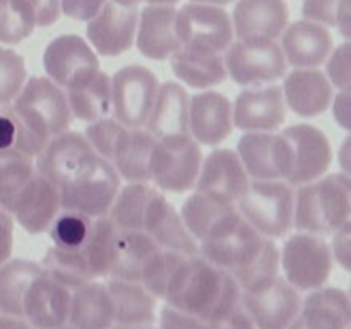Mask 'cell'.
Segmentation results:
<instances>
[{
    "mask_svg": "<svg viewBox=\"0 0 351 329\" xmlns=\"http://www.w3.org/2000/svg\"><path fill=\"white\" fill-rule=\"evenodd\" d=\"M165 302L208 322L242 302V288L226 271L197 256H185L175 269Z\"/></svg>",
    "mask_w": 351,
    "mask_h": 329,
    "instance_id": "1",
    "label": "cell"
},
{
    "mask_svg": "<svg viewBox=\"0 0 351 329\" xmlns=\"http://www.w3.org/2000/svg\"><path fill=\"white\" fill-rule=\"evenodd\" d=\"M17 125L14 149L36 158L48 141L69 130L72 113L62 88L48 77H29L9 106Z\"/></svg>",
    "mask_w": 351,
    "mask_h": 329,
    "instance_id": "2",
    "label": "cell"
},
{
    "mask_svg": "<svg viewBox=\"0 0 351 329\" xmlns=\"http://www.w3.org/2000/svg\"><path fill=\"white\" fill-rule=\"evenodd\" d=\"M351 177L348 173L326 175L298 187L295 194L293 226L298 232L331 235L350 221Z\"/></svg>",
    "mask_w": 351,
    "mask_h": 329,
    "instance_id": "3",
    "label": "cell"
},
{
    "mask_svg": "<svg viewBox=\"0 0 351 329\" xmlns=\"http://www.w3.org/2000/svg\"><path fill=\"white\" fill-rule=\"evenodd\" d=\"M331 163V143L317 127L297 123L276 134L278 173L291 187H300L324 177Z\"/></svg>",
    "mask_w": 351,
    "mask_h": 329,
    "instance_id": "4",
    "label": "cell"
},
{
    "mask_svg": "<svg viewBox=\"0 0 351 329\" xmlns=\"http://www.w3.org/2000/svg\"><path fill=\"white\" fill-rule=\"evenodd\" d=\"M295 191L285 180H254L237 202V211L266 239H283L293 226Z\"/></svg>",
    "mask_w": 351,
    "mask_h": 329,
    "instance_id": "5",
    "label": "cell"
},
{
    "mask_svg": "<svg viewBox=\"0 0 351 329\" xmlns=\"http://www.w3.org/2000/svg\"><path fill=\"white\" fill-rule=\"evenodd\" d=\"M266 240L235 209L199 242V256L213 266L235 274L259 256Z\"/></svg>",
    "mask_w": 351,
    "mask_h": 329,
    "instance_id": "6",
    "label": "cell"
},
{
    "mask_svg": "<svg viewBox=\"0 0 351 329\" xmlns=\"http://www.w3.org/2000/svg\"><path fill=\"white\" fill-rule=\"evenodd\" d=\"M119 188L120 177L113 164L96 154L88 167L58 187L60 208L89 218H101L108 215Z\"/></svg>",
    "mask_w": 351,
    "mask_h": 329,
    "instance_id": "7",
    "label": "cell"
},
{
    "mask_svg": "<svg viewBox=\"0 0 351 329\" xmlns=\"http://www.w3.org/2000/svg\"><path fill=\"white\" fill-rule=\"evenodd\" d=\"M223 58L228 77L243 88L269 84L283 79L288 71L280 43L269 38H240Z\"/></svg>",
    "mask_w": 351,
    "mask_h": 329,
    "instance_id": "8",
    "label": "cell"
},
{
    "mask_svg": "<svg viewBox=\"0 0 351 329\" xmlns=\"http://www.w3.org/2000/svg\"><path fill=\"white\" fill-rule=\"evenodd\" d=\"M175 33L182 48L223 55L233 43L232 17L219 5L185 3L175 16Z\"/></svg>",
    "mask_w": 351,
    "mask_h": 329,
    "instance_id": "9",
    "label": "cell"
},
{
    "mask_svg": "<svg viewBox=\"0 0 351 329\" xmlns=\"http://www.w3.org/2000/svg\"><path fill=\"white\" fill-rule=\"evenodd\" d=\"M285 280L298 291L324 287L332 271V256L324 236L297 232L285 240L280 250Z\"/></svg>",
    "mask_w": 351,
    "mask_h": 329,
    "instance_id": "10",
    "label": "cell"
},
{
    "mask_svg": "<svg viewBox=\"0 0 351 329\" xmlns=\"http://www.w3.org/2000/svg\"><path fill=\"white\" fill-rule=\"evenodd\" d=\"M110 81L113 119L129 129L146 125L160 89L154 72L144 65L132 64L119 69Z\"/></svg>",
    "mask_w": 351,
    "mask_h": 329,
    "instance_id": "11",
    "label": "cell"
},
{
    "mask_svg": "<svg viewBox=\"0 0 351 329\" xmlns=\"http://www.w3.org/2000/svg\"><path fill=\"white\" fill-rule=\"evenodd\" d=\"M201 164V144L192 137L171 143L156 141L151 153V182L165 192H189L195 187Z\"/></svg>",
    "mask_w": 351,
    "mask_h": 329,
    "instance_id": "12",
    "label": "cell"
},
{
    "mask_svg": "<svg viewBox=\"0 0 351 329\" xmlns=\"http://www.w3.org/2000/svg\"><path fill=\"white\" fill-rule=\"evenodd\" d=\"M47 77L64 91L98 74L99 60L91 45L77 34H62L51 40L43 53Z\"/></svg>",
    "mask_w": 351,
    "mask_h": 329,
    "instance_id": "13",
    "label": "cell"
},
{
    "mask_svg": "<svg viewBox=\"0 0 351 329\" xmlns=\"http://www.w3.org/2000/svg\"><path fill=\"white\" fill-rule=\"evenodd\" d=\"M242 304L256 329H287L300 312L297 288L278 274L273 280L242 291Z\"/></svg>",
    "mask_w": 351,
    "mask_h": 329,
    "instance_id": "14",
    "label": "cell"
},
{
    "mask_svg": "<svg viewBox=\"0 0 351 329\" xmlns=\"http://www.w3.org/2000/svg\"><path fill=\"white\" fill-rule=\"evenodd\" d=\"M95 158L96 153L86 141L84 134L65 130L51 137L34 158V170L55 187H60L88 167Z\"/></svg>",
    "mask_w": 351,
    "mask_h": 329,
    "instance_id": "15",
    "label": "cell"
},
{
    "mask_svg": "<svg viewBox=\"0 0 351 329\" xmlns=\"http://www.w3.org/2000/svg\"><path fill=\"white\" fill-rule=\"evenodd\" d=\"M137 5H120L113 0H106L98 14L88 21L86 34L96 53L103 57H117L130 50L136 41Z\"/></svg>",
    "mask_w": 351,
    "mask_h": 329,
    "instance_id": "16",
    "label": "cell"
},
{
    "mask_svg": "<svg viewBox=\"0 0 351 329\" xmlns=\"http://www.w3.org/2000/svg\"><path fill=\"white\" fill-rule=\"evenodd\" d=\"M249 184L250 178L237 151L219 147L202 161L194 188L223 204L237 206Z\"/></svg>",
    "mask_w": 351,
    "mask_h": 329,
    "instance_id": "17",
    "label": "cell"
},
{
    "mask_svg": "<svg viewBox=\"0 0 351 329\" xmlns=\"http://www.w3.org/2000/svg\"><path fill=\"white\" fill-rule=\"evenodd\" d=\"M232 119L245 132H274L287 119L283 91L273 84L245 88L232 105Z\"/></svg>",
    "mask_w": 351,
    "mask_h": 329,
    "instance_id": "18",
    "label": "cell"
},
{
    "mask_svg": "<svg viewBox=\"0 0 351 329\" xmlns=\"http://www.w3.org/2000/svg\"><path fill=\"white\" fill-rule=\"evenodd\" d=\"M143 232H146L161 249L182 254V256H197L199 243L185 226L180 211L171 206L163 192L156 191L147 202L144 212Z\"/></svg>",
    "mask_w": 351,
    "mask_h": 329,
    "instance_id": "19",
    "label": "cell"
},
{
    "mask_svg": "<svg viewBox=\"0 0 351 329\" xmlns=\"http://www.w3.org/2000/svg\"><path fill=\"white\" fill-rule=\"evenodd\" d=\"M232 130V103L225 95L204 89L189 98V134L195 143L218 146Z\"/></svg>",
    "mask_w": 351,
    "mask_h": 329,
    "instance_id": "20",
    "label": "cell"
},
{
    "mask_svg": "<svg viewBox=\"0 0 351 329\" xmlns=\"http://www.w3.org/2000/svg\"><path fill=\"white\" fill-rule=\"evenodd\" d=\"M69 307L71 290L43 269L24 295L23 319L33 329H57L67 326Z\"/></svg>",
    "mask_w": 351,
    "mask_h": 329,
    "instance_id": "21",
    "label": "cell"
},
{
    "mask_svg": "<svg viewBox=\"0 0 351 329\" xmlns=\"http://www.w3.org/2000/svg\"><path fill=\"white\" fill-rule=\"evenodd\" d=\"M189 98L187 89L173 81H167L158 89L153 110L144 129L158 143H171L191 137L189 134Z\"/></svg>",
    "mask_w": 351,
    "mask_h": 329,
    "instance_id": "22",
    "label": "cell"
},
{
    "mask_svg": "<svg viewBox=\"0 0 351 329\" xmlns=\"http://www.w3.org/2000/svg\"><path fill=\"white\" fill-rule=\"evenodd\" d=\"M60 209L58 187H55L51 182L34 171L26 187L17 195L16 202L10 209V216L27 233L40 235V233L47 232Z\"/></svg>",
    "mask_w": 351,
    "mask_h": 329,
    "instance_id": "23",
    "label": "cell"
},
{
    "mask_svg": "<svg viewBox=\"0 0 351 329\" xmlns=\"http://www.w3.org/2000/svg\"><path fill=\"white\" fill-rule=\"evenodd\" d=\"M280 47L290 67L317 69L331 53L332 36L328 27L302 19L285 27Z\"/></svg>",
    "mask_w": 351,
    "mask_h": 329,
    "instance_id": "24",
    "label": "cell"
},
{
    "mask_svg": "<svg viewBox=\"0 0 351 329\" xmlns=\"http://www.w3.org/2000/svg\"><path fill=\"white\" fill-rule=\"evenodd\" d=\"M283 98L287 108L304 119L319 117L331 106L335 88L319 69H293L285 74Z\"/></svg>",
    "mask_w": 351,
    "mask_h": 329,
    "instance_id": "25",
    "label": "cell"
},
{
    "mask_svg": "<svg viewBox=\"0 0 351 329\" xmlns=\"http://www.w3.org/2000/svg\"><path fill=\"white\" fill-rule=\"evenodd\" d=\"M350 297L341 288L321 287L302 300L300 312L287 329H350Z\"/></svg>",
    "mask_w": 351,
    "mask_h": 329,
    "instance_id": "26",
    "label": "cell"
},
{
    "mask_svg": "<svg viewBox=\"0 0 351 329\" xmlns=\"http://www.w3.org/2000/svg\"><path fill=\"white\" fill-rule=\"evenodd\" d=\"M177 10L171 5H147L139 12L136 29L137 50L151 60H167L180 50L175 33Z\"/></svg>",
    "mask_w": 351,
    "mask_h": 329,
    "instance_id": "27",
    "label": "cell"
},
{
    "mask_svg": "<svg viewBox=\"0 0 351 329\" xmlns=\"http://www.w3.org/2000/svg\"><path fill=\"white\" fill-rule=\"evenodd\" d=\"M290 10L285 0H239L233 9L232 26L239 38L278 40L288 26Z\"/></svg>",
    "mask_w": 351,
    "mask_h": 329,
    "instance_id": "28",
    "label": "cell"
},
{
    "mask_svg": "<svg viewBox=\"0 0 351 329\" xmlns=\"http://www.w3.org/2000/svg\"><path fill=\"white\" fill-rule=\"evenodd\" d=\"M156 139L144 127H125L110 160L120 178L127 182H151V153Z\"/></svg>",
    "mask_w": 351,
    "mask_h": 329,
    "instance_id": "29",
    "label": "cell"
},
{
    "mask_svg": "<svg viewBox=\"0 0 351 329\" xmlns=\"http://www.w3.org/2000/svg\"><path fill=\"white\" fill-rule=\"evenodd\" d=\"M113 324V304L105 283L95 280L71 291L67 326L74 329H110Z\"/></svg>",
    "mask_w": 351,
    "mask_h": 329,
    "instance_id": "30",
    "label": "cell"
},
{
    "mask_svg": "<svg viewBox=\"0 0 351 329\" xmlns=\"http://www.w3.org/2000/svg\"><path fill=\"white\" fill-rule=\"evenodd\" d=\"M106 290L113 304L115 324L143 326L156 322V300L146 288L136 281L108 278Z\"/></svg>",
    "mask_w": 351,
    "mask_h": 329,
    "instance_id": "31",
    "label": "cell"
},
{
    "mask_svg": "<svg viewBox=\"0 0 351 329\" xmlns=\"http://www.w3.org/2000/svg\"><path fill=\"white\" fill-rule=\"evenodd\" d=\"M170 67L178 81L201 91L215 88L228 77L223 55L202 53L187 48H180L171 55Z\"/></svg>",
    "mask_w": 351,
    "mask_h": 329,
    "instance_id": "32",
    "label": "cell"
},
{
    "mask_svg": "<svg viewBox=\"0 0 351 329\" xmlns=\"http://www.w3.org/2000/svg\"><path fill=\"white\" fill-rule=\"evenodd\" d=\"M160 247L146 232L119 230L115 236L110 278L139 283L144 266Z\"/></svg>",
    "mask_w": 351,
    "mask_h": 329,
    "instance_id": "33",
    "label": "cell"
},
{
    "mask_svg": "<svg viewBox=\"0 0 351 329\" xmlns=\"http://www.w3.org/2000/svg\"><path fill=\"white\" fill-rule=\"evenodd\" d=\"M72 119L95 122L112 115V81L106 72L99 71L89 81L65 91Z\"/></svg>",
    "mask_w": 351,
    "mask_h": 329,
    "instance_id": "34",
    "label": "cell"
},
{
    "mask_svg": "<svg viewBox=\"0 0 351 329\" xmlns=\"http://www.w3.org/2000/svg\"><path fill=\"white\" fill-rule=\"evenodd\" d=\"M43 273L41 264L9 259L0 266V314L23 317V302L29 284Z\"/></svg>",
    "mask_w": 351,
    "mask_h": 329,
    "instance_id": "35",
    "label": "cell"
},
{
    "mask_svg": "<svg viewBox=\"0 0 351 329\" xmlns=\"http://www.w3.org/2000/svg\"><path fill=\"white\" fill-rule=\"evenodd\" d=\"M237 154L249 178L281 180L276 167V132H245L237 144Z\"/></svg>",
    "mask_w": 351,
    "mask_h": 329,
    "instance_id": "36",
    "label": "cell"
},
{
    "mask_svg": "<svg viewBox=\"0 0 351 329\" xmlns=\"http://www.w3.org/2000/svg\"><path fill=\"white\" fill-rule=\"evenodd\" d=\"M156 191L149 182H129L119 188L117 197L108 211V218L119 230H141L144 225V212L151 195Z\"/></svg>",
    "mask_w": 351,
    "mask_h": 329,
    "instance_id": "37",
    "label": "cell"
},
{
    "mask_svg": "<svg viewBox=\"0 0 351 329\" xmlns=\"http://www.w3.org/2000/svg\"><path fill=\"white\" fill-rule=\"evenodd\" d=\"M119 228L112 223L108 216L93 219L91 233L81 249L86 264L91 269L95 280L110 278L113 264V250H115V236Z\"/></svg>",
    "mask_w": 351,
    "mask_h": 329,
    "instance_id": "38",
    "label": "cell"
},
{
    "mask_svg": "<svg viewBox=\"0 0 351 329\" xmlns=\"http://www.w3.org/2000/svg\"><path fill=\"white\" fill-rule=\"evenodd\" d=\"M235 209L237 206L223 204L195 191L182 204L180 216L191 235L199 243L225 216H228Z\"/></svg>",
    "mask_w": 351,
    "mask_h": 329,
    "instance_id": "39",
    "label": "cell"
},
{
    "mask_svg": "<svg viewBox=\"0 0 351 329\" xmlns=\"http://www.w3.org/2000/svg\"><path fill=\"white\" fill-rule=\"evenodd\" d=\"M34 171V158L17 149H0V208L9 215Z\"/></svg>",
    "mask_w": 351,
    "mask_h": 329,
    "instance_id": "40",
    "label": "cell"
},
{
    "mask_svg": "<svg viewBox=\"0 0 351 329\" xmlns=\"http://www.w3.org/2000/svg\"><path fill=\"white\" fill-rule=\"evenodd\" d=\"M41 267L45 273L69 290L82 287V284L95 281L91 269L86 264L81 250H60L51 245L41 259Z\"/></svg>",
    "mask_w": 351,
    "mask_h": 329,
    "instance_id": "41",
    "label": "cell"
},
{
    "mask_svg": "<svg viewBox=\"0 0 351 329\" xmlns=\"http://www.w3.org/2000/svg\"><path fill=\"white\" fill-rule=\"evenodd\" d=\"M93 219L95 218H89L81 212L62 209V212L55 216L47 230L53 247L60 250H71V252L81 250L91 233Z\"/></svg>",
    "mask_w": 351,
    "mask_h": 329,
    "instance_id": "42",
    "label": "cell"
},
{
    "mask_svg": "<svg viewBox=\"0 0 351 329\" xmlns=\"http://www.w3.org/2000/svg\"><path fill=\"white\" fill-rule=\"evenodd\" d=\"M34 27V14L24 0H0V43H21L33 34Z\"/></svg>",
    "mask_w": 351,
    "mask_h": 329,
    "instance_id": "43",
    "label": "cell"
},
{
    "mask_svg": "<svg viewBox=\"0 0 351 329\" xmlns=\"http://www.w3.org/2000/svg\"><path fill=\"white\" fill-rule=\"evenodd\" d=\"M304 19L317 23L324 27H336L350 40L351 34V5L350 0H305L302 5Z\"/></svg>",
    "mask_w": 351,
    "mask_h": 329,
    "instance_id": "44",
    "label": "cell"
},
{
    "mask_svg": "<svg viewBox=\"0 0 351 329\" xmlns=\"http://www.w3.org/2000/svg\"><path fill=\"white\" fill-rule=\"evenodd\" d=\"M185 256L177 252H171L167 249H158L153 256L149 257V260L144 266L143 274H141L139 283L153 295L154 298H161L163 300L165 293H167V288L170 284L171 276H173L175 269L180 264V260Z\"/></svg>",
    "mask_w": 351,
    "mask_h": 329,
    "instance_id": "45",
    "label": "cell"
},
{
    "mask_svg": "<svg viewBox=\"0 0 351 329\" xmlns=\"http://www.w3.org/2000/svg\"><path fill=\"white\" fill-rule=\"evenodd\" d=\"M280 274V249L271 239L266 240L259 256L252 260L247 267L239 273L232 274L239 287L243 290L257 287L261 283L273 280Z\"/></svg>",
    "mask_w": 351,
    "mask_h": 329,
    "instance_id": "46",
    "label": "cell"
},
{
    "mask_svg": "<svg viewBox=\"0 0 351 329\" xmlns=\"http://www.w3.org/2000/svg\"><path fill=\"white\" fill-rule=\"evenodd\" d=\"M27 81L26 62L23 55L0 47V108L9 106Z\"/></svg>",
    "mask_w": 351,
    "mask_h": 329,
    "instance_id": "47",
    "label": "cell"
},
{
    "mask_svg": "<svg viewBox=\"0 0 351 329\" xmlns=\"http://www.w3.org/2000/svg\"><path fill=\"white\" fill-rule=\"evenodd\" d=\"M123 129L125 127L119 120L113 119L112 115L103 117V119L88 123L84 137L98 156L110 161L113 156V151H115L117 141L122 136Z\"/></svg>",
    "mask_w": 351,
    "mask_h": 329,
    "instance_id": "48",
    "label": "cell"
},
{
    "mask_svg": "<svg viewBox=\"0 0 351 329\" xmlns=\"http://www.w3.org/2000/svg\"><path fill=\"white\" fill-rule=\"evenodd\" d=\"M326 77L338 91H348L351 86V48L350 41L331 50L326 58Z\"/></svg>",
    "mask_w": 351,
    "mask_h": 329,
    "instance_id": "49",
    "label": "cell"
},
{
    "mask_svg": "<svg viewBox=\"0 0 351 329\" xmlns=\"http://www.w3.org/2000/svg\"><path fill=\"white\" fill-rule=\"evenodd\" d=\"M206 326H208V329H256L242 302L230 310L209 319Z\"/></svg>",
    "mask_w": 351,
    "mask_h": 329,
    "instance_id": "50",
    "label": "cell"
},
{
    "mask_svg": "<svg viewBox=\"0 0 351 329\" xmlns=\"http://www.w3.org/2000/svg\"><path fill=\"white\" fill-rule=\"evenodd\" d=\"M332 240L329 243L332 260L339 264L345 271L351 267V221L339 226L336 232L331 233Z\"/></svg>",
    "mask_w": 351,
    "mask_h": 329,
    "instance_id": "51",
    "label": "cell"
},
{
    "mask_svg": "<svg viewBox=\"0 0 351 329\" xmlns=\"http://www.w3.org/2000/svg\"><path fill=\"white\" fill-rule=\"evenodd\" d=\"M160 329H208V326L202 319L167 305L161 310Z\"/></svg>",
    "mask_w": 351,
    "mask_h": 329,
    "instance_id": "52",
    "label": "cell"
},
{
    "mask_svg": "<svg viewBox=\"0 0 351 329\" xmlns=\"http://www.w3.org/2000/svg\"><path fill=\"white\" fill-rule=\"evenodd\" d=\"M106 0H60V12L74 21H91Z\"/></svg>",
    "mask_w": 351,
    "mask_h": 329,
    "instance_id": "53",
    "label": "cell"
},
{
    "mask_svg": "<svg viewBox=\"0 0 351 329\" xmlns=\"http://www.w3.org/2000/svg\"><path fill=\"white\" fill-rule=\"evenodd\" d=\"M34 14L36 26L47 27L60 17V0H24Z\"/></svg>",
    "mask_w": 351,
    "mask_h": 329,
    "instance_id": "54",
    "label": "cell"
},
{
    "mask_svg": "<svg viewBox=\"0 0 351 329\" xmlns=\"http://www.w3.org/2000/svg\"><path fill=\"white\" fill-rule=\"evenodd\" d=\"M14 242V218L0 208V266L10 259Z\"/></svg>",
    "mask_w": 351,
    "mask_h": 329,
    "instance_id": "55",
    "label": "cell"
},
{
    "mask_svg": "<svg viewBox=\"0 0 351 329\" xmlns=\"http://www.w3.org/2000/svg\"><path fill=\"white\" fill-rule=\"evenodd\" d=\"M332 115L339 127L345 130L351 129V91H338V95L332 96Z\"/></svg>",
    "mask_w": 351,
    "mask_h": 329,
    "instance_id": "56",
    "label": "cell"
},
{
    "mask_svg": "<svg viewBox=\"0 0 351 329\" xmlns=\"http://www.w3.org/2000/svg\"><path fill=\"white\" fill-rule=\"evenodd\" d=\"M17 139V125L7 106L0 108V149H14Z\"/></svg>",
    "mask_w": 351,
    "mask_h": 329,
    "instance_id": "57",
    "label": "cell"
},
{
    "mask_svg": "<svg viewBox=\"0 0 351 329\" xmlns=\"http://www.w3.org/2000/svg\"><path fill=\"white\" fill-rule=\"evenodd\" d=\"M0 329H33L23 317L0 315Z\"/></svg>",
    "mask_w": 351,
    "mask_h": 329,
    "instance_id": "58",
    "label": "cell"
},
{
    "mask_svg": "<svg viewBox=\"0 0 351 329\" xmlns=\"http://www.w3.org/2000/svg\"><path fill=\"white\" fill-rule=\"evenodd\" d=\"M351 143H350V137H346L341 144V149H339V164L343 168V173H348L350 175V163H351Z\"/></svg>",
    "mask_w": 351,
    "mask_h": 329,
    "instance_id": "59",
    "label": "cell"
},
{
    "mask_svg": "<svg viewBox=\"0 0 351 329\" xmlns=\"http://www.w3.org/2000/svg\"><path fill=\"white\" fill-rule=\"evenodd\" d=\"M110 329H156L154 324H143V326H129V324H113Z\"/></svg>",
    "mask_w": 351,
    "mask_h": 329,
    "instance_id": "60",
    "label": "cell"
},
{
    "mask_svg": "<svg viewBox=\"0 0 351 329\" xmlns=\"http://www.w3.org/2000/svg\"><path fill=\"white\" fill-rule=\"evenodd\" d=\"M141 2H146V3H149V5H171L173 7L175 3H178L180 0H139V3Z\"/></svg>",
    "mask_w": 351,
    "mask_h": 329,
    "instance_id": "61",
    "label": "cell"
},
{
    "mask_svg": "<svg viewBox=\"0 0 351 329\" xmlns=\"http://www.w3.org/2000/svg\"><path fill=\"white\" fill-rule=\"evenodd\" d=\"M195 3H209V5H226V3L233 2V0H192Z\"/></svg>",
    "mask_w": 351,
    "mask_h": 329,
    "instance_id": "62",
    "label": "cell"
},
{
    "mask_svg": "<svg viewBox=\"0 0 351 329\" xmlns=\"http://www.w3.org/2000/svg\"><path fill=\"white\" fill-rule=\"evenodd\" d=\"M113 2L120 3V5H137L139 0H113Z\"/></svg>",
    "mask_w": 351,
    "mask_h": 329,
    "instance_id": "63",
    "label": "cell"
},
{
    "mask_svg": "<svg viewBox=\"0 0 351 329\" xmlns=\"http://www.w3.org/2000/svg\"><path fill=\"white\" fill-rule=\"evenodd\" d=\"M57 329H74V328H71V326H62V328H57Z\"/></svg>",
    "mask_w": 351,
    "mask_h": 329,
    "instance_id": "64",
    "label": "cell"
}]
</instances>
